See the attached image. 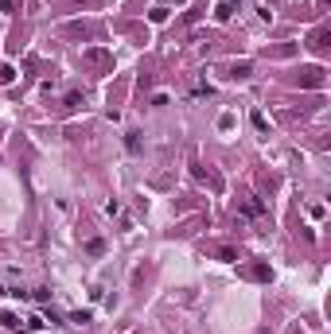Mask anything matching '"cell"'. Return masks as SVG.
<instances>
[{
  "label": "cell",
  "mask_w": 331,
  "mask_h": 334,
  "mask_svg": "<svg viewBox=\"0 0 331 334\" xmlns=\"http://www.w3.org/2000/svg\"><path fill=\"white\" fill-rule=\"evenodd\" d=\"M215 16H219V20H230V16H234V0H219Z\"/></svg>",
  "instance_id": "6da1fadb"
},
{
  "label": "cell",
  "mask_w": 331,
  "mask_h": 334,
  "mask_svg": "<svg viewBox=\"0 0 331 334\" xmlns=\"http://www.w3.org/2000/svg\"><path fill=\"white\" fill-rule=\"evenodd\" d=\"M253 128H257V132H269V120H265V113H253Z\"/></svg>",
  "instance_id": "7a4b0ae2"
},
{
  "label": "cell",
  "mask_w": 331,
  "mask_h": 334,
  "mask_svg": "<svg viewBox=\"0 0 331 334\" xmlns=\"http://www.w3.org/2000/svg\"><path fill=\"white\" fill-rule=\"evenodd\" d=\"M0 323H4V327H12V331H20V319H16L12 311H4V315H0Z\"/></svg>",
  "instance_id": "3957f363"
},
{
  "label": "cell",
  "mask_w": 331,
  "mask_h": 334,
  "mask_svg": "<svg viewBox=\"0 0 331 334\" xmlns=\"http://www.w3.org/2000/svg\"><path fill=\"white\" fill-rule=\"evenodd\" d=\"M312 47H316V51H320V55H324V51H328V35H324V31H320V35H316V39H312Z\"/></svg>",
  "instance_id": "277c9868"
},
{
  "label": "cell",
  "mask_w": 331,
  "mask_h": 334,
  "mask_svg": "<svg viewBox=\"0 0 331 334\" xmlns=\"http://www.w3.org/2000/svg\"><path fill=\"white\" fill-rule=\"evenodd\" d=\"M70 323H78V327H82V323H90V311H74V315H70Z\"/></svg>",
  "instance_id": "5b68a950"
},
{
  "label": "cell",
  "mask_w": 331,
  "mask_h": 334,
  "mask_svg": "<svg viewBox=\"0 0 331 334\" xmlns=\"http://www.w3.org/2000/svg\"><path fill=\"white\" fill-rule=\"evenodd\" d=\"M167 20V8H152V24H164Z\"/></svg>",
  "instance_id": "8992f818"
},
{
  "label": "cell",
  "mask_w": 331,
  "mask_h": 334,
  "mask_svg": "<svg viewBox=\"0 0 331 334\" xmlns=\"http://www.w3.org/2000/svg\"><path fill=\"white\" fill-rule=\"evenodd\" d=\"M0 82H12V66H0Z\"/></svg>",
  "instance_id": "52a82bcc"
},
{
  "label": "cell",
  "mask_w": 331,
  "mask_h": 334,
  "mask_svg": "<svg viewBox=\"0 0 331 334\" xmlns=\"http://www.w3.org/2000/svg\"><path fill=\"white\" fill-rule=\"evenodd\" d=\"M20 334H31V331H20Z\"/></svg>",
  "instance_id": "ba28073f"
}]
</instances>
